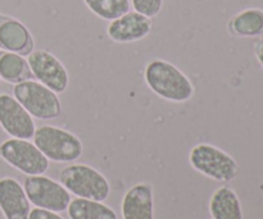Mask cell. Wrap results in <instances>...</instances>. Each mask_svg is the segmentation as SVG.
<instances>
[{
  "mask_svg": "<svg viewBox=\"0 0 263 219\" xmlns=\"http://www.w3.org/2000/svg\"><path fill=\"white\" fill-rule=\"evenodd\" d=\"M144 78L149 89L167 102L185 103L194 96V85L189 77L175 64L163 59L149 62Z\"/></svg>",
  "mask_w": 263,
  "mask_h": 219,
  "instance_id": "obj_1",
  "label": "cell"
},
{
  "mask_svg": "<svg viewBox=\"0 0 263 219\" xmlns=\"http://www.w3.org/2000/svg\"><path fill=\"white\" fill-rule=\"evenodd\" d=\"M33 144L51 162L72 163L84 151L81 140L74 133L50 125L37 127L33 133Z\"/></svg>",
  "mask_w": 263,
  "mask_h": 219,
  "instance_id": "obj_2",
  "label": "cell"
},
{
  "mask_svg": "<svg viewBox=\"0 0 263 219\" xmlns=\"http://www.w3.org/2000/svg\"><path fill=\"white\" fill-rule=\"evenodd\" d=\"M59 182L69 194L82 199L105 202L110 194V185L104 174L87 164H69L59 172Z\"/></svg>",
  "mask_w": 263,
  "mask_h": 219,
  "instance_id": "obj_3",
  "label": "cell"
},
{
  "mask_svg": "<svg viewBox=\"0 0 263 219\" xmlns=\"http://www.w3.org/2000/svg\"><path fill=\"white\" fill-rule=\"evenodd\" d=\"M189 163L197 172L217 182H230L238 176L235 159L212 144H198L190 150Z\"/></svg>",
  "mask_w": 263,
  "mask_h": 219,
  "instance_id": "obj_4",
  "label": "cell"
},
{
  "mask_svg": "<svg viewBox=\"0 0 263 219\" xmlns=\"http://www.w3.org/2000/svg\"><path fill=\"white\" fill-rule=\"evenodd\" d=\"M13 96L32 117L41 121L55 120L62 113V104L57 92L33 79L15 84Z\"/></svg>",
  "mask_w": 263,
  "mask_h": 219,
  "instance_id": "obj_5",
  "label": "cell"
},
{
  "mask_svg": "<svg viewBox=\"0 0 263 219\" xmlns=\"http://www.w3.org/2000/svg\"><path fill=\"white\" fill-rule=\"evenodd\" d=\"M0 158L26 176L44 174L50 162L30 140L14 137L0 144Z\"/></svg>",
  "mask_w": 263,
  "mask_h": 219,
  "instance_id": "obj_6",
  "label": "cell"
},
{
  "mask_svg": "<svg viewBox=\"0 0 263 219\" xmlns=\"http://www.w3.org/2000/svg\"><path fill=\"white\" fill-rule=\"evenodd\" d=\"M23 189L31 204L55 213L66 212L72 200L69 191L61 182L44 174L26 177Z\"/></svg>",
  "mask_w": 263,
  "mask_h": 219,
  "instance_id": "obj_7",
  "label": "cell"
},
{
  "mask_svg": "<svg viewBox=\"0 0 263 219\" xmlns=\"http://www.w3.org/2000/svg\"><path fill=\"white\" fill-rule=\"evenodd\" d=\"M28 66L31 73L44 86L57 94H62L69 85V74L64 64L48 50H33L28 54Z\"/></svg>",
  "mask_w": 263,
  "mask_h": 219,
  "instance_id": "obj_8",
  "label": "cell"
},
{
  "mask_svg": "<svg viewBox=\"0 0 263 219\" xmlns=\"http://www.w3.org/2000/svg\"><path fill=\"white\" fill-rule=\"evenodd\" d=\"M0 126L9 136L23 140L32 138L36 130L32 115L8 94H0Z\"/></svg>",
  "mask_w": 263,
  "mask_h": 219,
  "instance_id": "obj_9",
  "label": "cell"
},
{
  "mask_svg": "<svg viewBox=\"0 0 263 219\" xmlns=\"http://www.w3.org/2000/svg\"><path fill=\"white\" fill-rule=\"evenodd\" d=\"M152 18L145 17L135 10H128L121 17L110 21L107 26V35L117 44H130L145 38L151 33Z\"/></svg>",
  "mask_w": 263,
  "mask_h": 219,
  "instance_id": "obj_10",
  "label": "cell"
},
{
  "mask_svg": "<svg viewBox=\"0 0 263 219\" xmlns=\"http://www.w3.org/2000/svg\"><path fill=\"white\" fill-rule=\"evenodd\" d=\"M35 49L32 33L20 19L0 13V50L27 55Z\"/></svg>",
  "mask_w": 263,
  "mask_h": 219,
  "instance_id": "obj_11",
  "label": "cell"
},
{
  "mask_svg": "<svg viewBox=\"0 0 263 219\" xmlns=\"http://www.w3.org/2000/svg\"><path fill=\"white\" fill-rule=\"evenodd\" d=\"M0 210L5 219H28L31 212L25 189L12 177L0 178Z\"/></svg>",
  "mask_w": 263,
  "mask_h": 219,
  "instance_id": "obj_12",
  "label": "cell"
},
{
  "mask_svg": "<svg viewBox=\"0 0 263 219\" xmlns=\"http://www.w3.org/2000/svg\"><path fill=\"white\" fill-rule=\"evenodd\" d=\"M122 219H154L153 187L149 184H136L123 195L121 203Z\"/></svg>",
  "mask_w": 263,
  "mask_h": 219,
  "instance_id": "obj_13",
  "label": "cell"
},
{
  "mask_svg": "<svg viewBox=\"0 0 263 219\" xmlns=\"http://www.w3.org/2000/svg\"><path fill=\"white\" fill-rule=\"evenodd\" d=\"M210 213L213 219H244L240 200L231 187L221 186L210 200Z\"/></svg>",
  "mask_w": 263,
  "mask_h": 219,
  "instance_id": "obj_14",
  "label": "cell"
},
{
  "mask_svg": "<svg viewBox=\"0 0 263 219\" xmlns=\"http://www.w3.org/2000/svg\"><path fill=\"white\" fill-rule=\"evenodd\" d=\"M229 32L236 37H257L263 35V10L248 8L231 17L228 23Z\"/></svg>",
  "mask_w": 263,
  "mask_h": 219,
  "instance_id": "obj_15",
  "label": "cell"
},
{
  "mask_svg": "<svg viewBox=\"0 0 263 219\" xmlns=\"http://www.w3.org/2000/svg\"><path fill=\"white\" fill-rule=\"evenodd\" d=\"M69 219H118L115 210L104 202L76 197L67 208Z\"/></svg>",
  "mask_w": 263,
  "mask_h": 219,
  "instance_id": "obj_16",
  "label": "cell"
},
{
  "mask_svg": "<svg viewBox=\"0 0 263 219\" xmlns=\"http://www.w3.org/2000/svg\"><path fill=\"white\" fill-rule=\"evenodd\" d=\"M31 77L32 73L25 56L0 50V78L15 85L31 79Z\"/></svg>",
  "mask_w": 263,
  "mask_h": 219,
  "instance_id": "obj_17",
  "label": "cell"
},
{
  "mask_svg": "<svg viewBox=\"0 0 263 219\" xmlns=\"http://www.w3.org/2000/svg\"><path fill=\"white\" fill-rule=\"evenodd\" d=\"M84 3L97 17L109 22L127 13L131 8L130 0H84Z\"/></svg>",
  "mask_w": 263,
  "mask_h": 219,
  "instance_id": "obj_18",
  "label": "cell"
},
{
  "mask_svg": "<svg viewBox=\"0 0 263 219\" xmlns=\"http://www.w3.org/2000/svg\"><path fill=\"white\" fill-rule=\"evenodd\" d=\"M131 5L135 12L141 13L148 18H154L161 12L163 0H131Z\"/></svg>",
  "mask_w": 263,
  "mask_h": 219,
  "instance_id": "obj_19",
  "label": "cell"
},
{
  "mask_svg": "<svg viewBox=\"0 0 263 219\" xmlns=\"http://www.w3.org/2000/svg\"><path fill=\"white\" fill-rule=\"evenodd\" d=\"M28 219H64L59 215V213L51 212V210L41 209V208H33L31 209Z\"/></svg>",
  "mask_w": 263,
  "mask_h": 219,
  "instance_id": "obj_20",
  "label": "cell"
},
{
  "mask_svg": "<svg viewBox=\"0 0 263 219\" xmlns=\"http://www.w3.org/2000/svg\"><path fill=\"white\" fill-rule=\"evenodd\" d=\"M254 54H256L257 61L263 67V37L254 44Z\"/></svg>",
  "mask_w": 263,
  "mask_h": 219,
  "instance_id": "obj_21",
  "label": "cell"
},
{
  "mask_svg": "<svg viewBox=\"0 0 263 219\" xmlns=\"http://www.w3.org/2000/svg\"><path fill=\"white\" fill-rule=\"evenodd\" d=\"M0 79H2V78H0Z\"/></svg>",
  "mask_w": 263,
  "mask_h": 219,
  "instance_id": "obj_22",
  "label": "cell"
}]
</instances>
